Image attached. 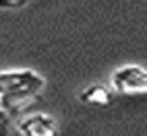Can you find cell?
Wrapping results in <instances>:
<instances>
[{
	"instance_id": "6",
	"label": "cell",
	"mask_w": 147,
	"mask_h": 136,
	"mask_svg": "<svg viewBox=\"0 0 147 136\" xmlns=\"http://www.w3.org/2000/svg\"><path fill=\"white\" fill-rule=\"evenodd\" d=\"M4 118H6V111H4V109H2V107H0V122H2V120H4Z\"/></svg>"
},
{
	"instance_id": "3",
	"label": "cell",
	"mask_w": 147,
	"mask_h": 136,
	"mask_svg": "<svg viewBox=\"0 0 147 136\" xmlns=\"http://www.w3.org/2000/svg\"><path fill=\"white\" fill-rule=\"evenodd\" d=\"M21 136H54L56 134V120L48 113H33L19 120L17 124Z\"/></svg>"
},
{
	"instance_id": "4",
	"label": "cell",
	"mask_w": 147,
	"mask_h": 136,
	"mask_svg": "<svg viewBox=\"0 0 147 136\" xmlns=\"http://www.w3.org/2000/svg\"><path fill=\"white\" fill-rule=\"evenodd\" d=\"M79 99L87 105H95V107H106L112 103V91L106 85H91L79 95Z\"/></svg>"
},
{
	"instance_id": "2",
	"label": "cell",
	"mask_w": 147,
	"mask_h": 136,
	"mask_svg": "<svg viewBox=\"0 0 147 136\" xmlns=\"http://www.w3.org/2000/svg\"><path fill=\"white\" fill-rule=\"evenodd\" d=\"M110 81L118 93H145L147 89V72L139 64L120 66Z\"/></svg>"
},
{
	"instance_id": "1",
	"label": "cell",
	"mask_w": 147,
	"mask_h": 136,
	"mask_svg": "<svg viewBox=\"0 0 147 136\" xmlns=\"http://www.w3.org/2000/svg\"><path fill=\"white\" fill-rule=\"evenodd\" d=\"M44 87V76L33 70H4L0 72V107L6 113L15 111L19 101H29Z\"/></svg>"
},
{
	"instance_id": "5",
	"label": "cell",
	"mask_w": 147,
	"mask_h": 136,
	"mask_svg": "<svg viewBox=\"0 0 147 136\" xmlns=\"http://www.w3.org/2000/svg\"><path fill=\"white\" fill-rule=\"evenodd\" d=\"M27 0H0V8H19Z\"/></svg>"
}]
</instances>
